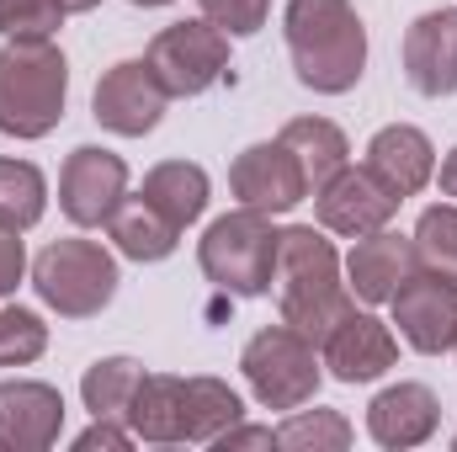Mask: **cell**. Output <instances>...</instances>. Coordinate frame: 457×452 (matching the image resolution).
<instances>
[{"label": "cell", "mask_w": 457, "mask_h": 452, "mask_svg": "<svg viewBox=\"0 0 457 452\" xmlns=\"http://www.w3.org/2000/svg\"><path fill=\"white\" fill-rule=\"evenodd\" d=\"M271 288H277L282 325L303 331L314 346L356 309L351 288L341 282V255H336V245H330L314 224H287L282 229Z\"/></svg>", "instance_id": "1"}, {"label": "cell", "mask_w": 457, "mask_h": 452, "mask_svg": "<svg viewBox=\"0 0 457 452\" xmlns=\"http://www.w3.org/2000/svg\"><path fill=\"white\" fill-rule=\"evenodd\" d=\"M282 32L293 70L309 91L345 96L367 75V27L351 0H287Z\"/></svg>", "instance_id": "2"}, {"label": "cell", "mask_w": 457, "mask_h": 452, "mask_svg": "<svg viewBox=\"0 0 457 452\" xmlns=\"http://www.w3.org/2000/svg\"><path fill=\"white\" fill-rule=\"evenodd\" d=\"M70 102V59L54 38H5L0 48V133L48 138Z\"/></svg>", "instance_id": "3"}, {"label": "cell", "mask_w": 457, "mask_h": 452, "mask_svg": "<svg viewBox=\"0 0 457 452\" xmlns=\"http://www.w3.org/2000/svg\"><path fill=\"white\" fill-rule=\"evenodd\" d=\"M277 239L282 229H271V213L234 208L213 219L208 234L197 239V266L234 298H261L271 293V277H277Z\"/></svg>", "instance_id": "4"}, {"label": "cell", "mask_w": 457, "mask_h": 452, "mask_svg": "<svg viewBox=\"0 0 457 452\" xmlns=\"http://www.w3.org/2000/svg\"><path fill=\"white\" fill-rule=\"evenodd\" d=\"M117 255L96 239H54L32 261V288L59 320H91L117 298Z\"/></svg>", "instance_id": "5"}, {"label": "cell", "mask_w": 457, "mask_h": 452, "mask_svg": "<svg viewBox=\"0 0 457 452\" xmlns=\"http://www.w3.org/2000/svg\"><path fill=\"white\" fill-rule=\"evenodd\" d=\"M239 372L250 383V394L266 405V410H298L320 394V378H325V362H320V346L293 331V325H266L245 340L239 351Z\"/></svg>", "instance_id": "6"}, {"label": "cell", "mask_w": 457, "mask_h": 452, "mask_svg": "<svg viewBox=\"0 0 457 452\" xmlns=\"http://www.w3.org/2000/svg\"><path fill=\"white\" fill-rule=\"evenodd\" d=\"M144 64H149V75L160 80V91L170 102L176 96H203L228 70V38L213 21H170L165 32H154Z\"/></svg>", "instance_id": "7"}, {"label": "cell", "mask_w": 457, "mask_h": 452, "mask_svg": "<svg viewBox=\"0 0 457 452\" xmlns=\"http://www.w3.org/2000/svg\"><path fill=\"white\" fill-rule=\"evenodd\" d=\"M128 197V165L122 155L102 144H80L70 149L64 171H59V208L75 229H107L117 203Z\"/></svg>", "instance_id": "8"}, {"label": "cell", "mask_w": 457, "mask_h": 452, "mask_svg": "<svg viewBox=\"0 0 457 452\" xmlns=\"http://www.w3.org/2000/svg\"><path fill=\"white\" fill-rule=\"evenodd\" d=\"M228 192L239 197V208H255V213H293L303 197H309V176L298 165V155L282 144V138H266V144H250L234 155L228 165Z\"/></svg>", "instance_id": "9"}, {"label": "cell", "mask_w": 457, "mask_h": 452, "mask_svg": "<svg viewBox=\"0 0 457 452\" xmlns=\"http://www.w3.org/2000/svg\"><path fill=\"white\" fill-rule=\"evenodd\" d=\"M388 304H394V325L404 346H415L420 356H442L457 346V282L410 272Z\"/></svg>", "instance_id": "10"}, {"label": "cell", "mask_w": 457, "mask_h": 452, "mask_svg": "<svg viewBox=\"0 0 457 452\" xmlns=\"http://www.w3.org/2000/svg\"><path fill=\"white\" fill-rule=\"evenodd\" d=\"M314 213H320V229L345 234V239H361V234H372V229L394 224L399 197H394L367 165H341V171L314 192Z\"/></svg>", "instance_id": "11"}, {"label": "cell", "mask_w": 457, "mask_h": 452, "mask_svg": "<svg viewBox=\"0 0 457 452\" xmlns=\"http://www.w3.org/2000/svg\"><path fill=\"white\" fill-rule=\"evenodd\" d=\"M165 91H160V80L149 75V64L144 59H122L112 64L102 80H96V96H91V117L117 133V138H144V133H154L160 128V117H165Z\"/></svg>", "instance_id": "12"}, {"label": "cell", "mask_w": 457, "mask_h": 452, "mask_svg": "<svg viewBox=\"0 0 457 452\" xmlns=\"http://www.w3.org/2000/svg\"><path fill=\"white\" fill-rule=\"evenodd\" d=\"M64 431V394L37 378L0 383V448L5 452H48Z\"/></svg>", "instance_id": "13"}, {"label": "cell", "mask_w": 457, "mask_h": 452, "mask_svg": "<svg viewBox=\"0 0 457 452\" xmlns=\"http://www.w3.org/2000/svg\"><path fill=\"white\" fill-rule=\"evenodd\" d=\"M320 362L341 383H372L399 362V340L372 309H351L341 325L320 340Z\"/></svg>", "instance_id": "14"}, {"label": "cell", "mask_w": 457, "mask_h": 452, "mask_svg": "<svg viewBox=\"0 0 457 452\" xmlns=\"http://www.w3.org/2000/svg\"><path fill=\"white\" fill-rule=\"evenodd\" d=\"M404 75L420 96H453L457 91V11H426L404 32Z\"/></svg>", "instance_id": "15"}, {"label": "cell", "mask_w": 457, "mask_h": 452, "mask_svg": "<svg viewBox=\"0 0 457 452\" xmlns=\"http://www.w3.org/2000/svg\"><path fill=\"white\" fill-rule=\"evenodd\" d=\"M436 426H442V399H436L426 383H388V389L367 405V437L388 452L431 442Z\"/></svg>", "instance_id": "16"}, {"label": "cell", "mask_w": 457, "mask_h": 452, "mask_svg": "<svg viewBox=\"0 0 457 452\" xmlns=\"http://www.w3.org/2000/svg\"><path fill=\"white\" fill-rule=\"evenodd\" d=\"M367 171L404 203V197H415L436 181V149L415 122H388L367 144Z\"/></svg>", "instance_id": "17"}, {"label": "cell", "mask_w": 457, "mask_h": 452, "mask_svg": "<svg viewBox=\"0 0 457 452\" xmlns=\"http://www.w3.org/2000/svg\"><path fill=\"white\" fill-rule=\"evenodd\" d=\"M410 272H415V245H410V234H394V229L361 234L345 255V288L361 304H388Z\"/></svg>", "instance_id": "18"}, {"label": "cell", "mask_w": 457, "mask_h": 452, "mask_svg": "<svg viewBox=\"0 0 457 452\" xmlns=\"http://www.w3.org/2000/svg\"><path fill=\"white\" fill-rule=\"evenodd\" d=\"M128 431H133V442L181 448L187 442V378H176V372H144L138 394L128 405Z\"/></svg>", "instance_id": "19"}, {"label": "cell", "mask_w": 457, "mask_h": 452, "mask_svg": "<svg viewBox=\"0 0 457 452\" xmlns=\"http://www.w3.org/2000/svg\"><path fill=\"white\" fill-rule=\"evenodd\" d=\"M107 234H112L117 255H128V261H138V266L165 261V255H176V245H181V224H170L144 192L117 203V213L107 219Z\"/></svg>", "instance_id": "20"}, {"label": "cell", "mask_w": 457, "mask_h": 452, "mask_svg": "<svg viewBox=\"0 0 457 452\" xmlns=\"http://www.w3.org/2000/svg\"><path fill=\"white\" fill-rule=\"evenodd\" d=\"M208 171L192 165V160H160L149 176H144V197L170 219V224H197L203 208H208Z\"/></svg>", "instance_id": "21"}, {"label": "cell", "mask_w": 457, "mask_h": 452, "mask_svg": "<svg viewBox=\"0 0 457 452\" xmlns=\"http://www.w3.org/2000/svg\"><path fill=\"white\" fill-rule=\"evenodd\" d=\"M277 138L298 155V165L309 176V192H320L341 165H351V144H345V133L330 117H293Z\"/></svg>", "instance_id": "22"}, {"label": "cell", "mask_w": 457, "mask_h": 452, "mask_svg": "<svg viewBox=\"0 0 457 452\" xmlns=\"http://www.w3.org/2000/svg\"><path fill=\"white\" fill-rule=\"evenodd\" d=\"M234 421H245V399L224 378H187V442L213 448Z\"/></svg>", "instance_id": "23"}, {"label": "cell", "mask_w": 457, "mask_h": 452, "mask_svg": "<svg viewBox=\"0 0 457 452\" xmlns=\"http://www.w3.org/2000/svg\"><path fill=\"white\" fill-rule=\"evenodd\" d=\"M138 378H144V367L133 356H102V362L86 367L80 399H86V410L96 421H128V405L138 394Z\"/></svg>", "instance_id": "24"}, {"label": "cell", "mask_w": 457, "mask_h": 452, "mask_svg": "<svg viewBox=\"0 0 457 452\" xmlns=\"http://www.w3.org/2000/svg\"><path fill=\"white\" fill-rule=\"evenodd\" d=\"M410 245H415V272L457 282V203L426 208L415 234H410Z\"/></svg>", "instance_id": "25"}, {"label": "cell", "mask_w": 457, "mask_h": 452, "mask_svg": "<svg viewBox=\"0 0 457 452\" xmlns=\"http://www.w3.org/2000/svg\"><path fill=\"white\" fill-rule=\"evenodd\" d=\"M48 208V181L32 160H0V224L32 229Z\"/></svg>", "instance_id": "26"}, {"label": "cell", "mask_w": 457, "mask_h": 452, "mask_svg": "<svg viewBox=\"0 0 457 452\" xmlns=\"http://www.w3.org/2000/svg\"><path fill=\"white\" fill-rule=\"evenodd\" d=\"M351 421L341 410H287V421L277 426V448L287 452H345L351 448Z\"/></svg>", "instance_id": "27"}, {"label": "cell", "mask_w": 457, "mask_h": 452, "mask_svg": "<svg viewBox=\"0 0 457 452\" xmlns=\"http://www.w3.org/2000/svg\"><path fill=\"white\" fill-rule=\"evenodd\" d=\"M48 351V325L43 314L21 304H0V367H27Z\"/></svg>", "instance_id": "28"}, {"label": "cell", "mask_w": 457, "mask_h": 452, "mask_svg": "<svg viewBox=\"0 0 457 452\" xmlns=\"http://www.w3.org/2000/svg\"><path fill=\"white\" fill-rule=\"evenodd\" d=\"M64 27L59 0H0V38H54Z\"/></svg>", "instance_id": "29"}, {"label": "cell", "mask_w": 457, "mask_h": 452, "mask_svg": "<svg viewBox=\"0 0 457 452\" xmlns=\"http://www.w3.org/2000/svg\"><path fill=\"white\" fill-rule=\"evenodd\" d=\"M197 11H203V21H213L224 38H250V32L266 27L271 0H197Z\"/></svg>", "instance_id": "30"}, {"label": "cell", "mask_w": 457, "mask_h": 452, "mask_svg": "<svg viewBox=\"0 0 457 452\" xmlns=\"http://www.w3.org/2000/svg\"><path fill=\"white\" fill-rule=\"evenodd\" d=\"M27 277V245H21V229L0 224V304L21 288Z\"/></svg>", "instance_id": "31"}, {"label": "cell", "mask_w": 457, "mask_h": 452, "mask_svg": "<svg viewBox=\"0 0 457 452\" xmlns=\"http://www.w3.org/2000/svg\"><path fill=\"white\" fill-rule=\"evenodd\" d=\"M75 448H80V452H96V448L122 452V448H133V431H128V421H96L91 431H80V437H75Z\"/></svg>", "instance_id": "32"}, {"label": "cell", "mask_w": 457, "mask_h": 452, "mask_svg": "<svg viewBox=\"0 0 457 452\" xmlns=\"http://www.w3.org/2000/svg\"><path fill=\"white\" fill-rule=\"evenodd\" d=\"M219 452H234V448H277V431L271 426H245V421H234L224 437L213 442Z\"/></svg>", "instance_id": "33"}, {"label": "cell", "mask_w": 457, "mask_h": 452, "mask_svg": "<svg viewBox=\"0 0 457 452\" xmlns=\"http://www.w3.org/2000/svg\"><path fill=\"white\" fill-rule=\"evenodd\" d=\"M436 181H442V197H453V203H457V144H453V155L442 160V171H436Z\"/></svg>", "instance_id": "34"}, {"label": "cell", "mask_w": 457, "mask_h": 452, "mask_svg": "<svg viewBox=\"0 0 457 452\" xmlns=\"http://www.w3.org/2000/svg\"><path fill=\"white\" fill-rule=\"evenodd\" d=\"M59 5H64V16H80V11H96L102 0H59Z\"/></svg>", "instance_id": "35"}, {"label": "cell", "mask_w": 457, "mask_h": 452, "mask_svg": "<svg viewBox=\"0 0 457 452\" xmlns=\"http://www.w3.org/2000/svg\"><path fill=\"white\" fill-rule=\"evenodd\" d=\"M133 5H144V11H154V5H170V0H133Z\"/></svg>", "instance_id": "36"}, {"label": "cell", "mask_w": 457, "mask_h": 452, "mask_svg": "<svg viewBox=\"0 0 457 452\" xmlns=\"http://www.w3.org/2000/svg\"><path fill=\"white\" fill-rule=\"evenodd\" d=\"M453 448H457V437H453Z\"/></svg>", "instance_id": "37"}, {"label": "cell", "mask_w": 457, "mask_h": 452, "mask_svg": "<svg viewBox=\"0 0 457 452\" xmlns=\"http://www.w3.org/2000/svg\"><path fill=\"white\" fill-rule=\"evenodd\" d=\"M453 351H457V346H453Z\"/></svg>", "instance_id": "38"}]
</instances>
